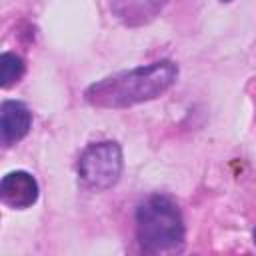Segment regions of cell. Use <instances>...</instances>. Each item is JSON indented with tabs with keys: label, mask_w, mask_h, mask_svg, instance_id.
Wrapping results in <instances>:
<instances>
[{
	"label": "cell",
	"mask_w": 256,
	"mask_h": 256,
	"mask_svg": "<svg viewBox=\"0 0 256 256\" xmlns=\"http://www.w3.org/2000/svg\"><path fill=\"white\" fill-rule=\"evenodd\" d=\"M254 244H256V228H254Z\"/></svg>",
	"instance_id": "obj_8"
},
{
	"label": "cell",
	"mask_w": 256,
	"mask_h": 256,
	"mask_svg": "<svg viewBox=\"0 0 256 256\" xmlns=\"http://www.w3.org/2000/svg\"><path fill=\"white\" fill-rule=\"evenodd\" d=\"M222 2H230V0H222Z\"/></svg>",
	"instance_id": "obj_9"
},
{
	"label": "cell",
	"mask_w": 256,
	"mask_h": 256,
	"mask_svg": "<svg viewBox=\"0 0 256 256\" xmlns=\"http://www.w3.org/2000/svg\"><path fill=\"white\" fill-rule=\"evenodd\" d=\"M168 0H112L114 16L126 26H142L156 18Z\"/></svg>",
	"instance_id": "obj_6"
},
{
	"label": "cell",
	"mask_w": 256,
	"mask_h": 256,
	"mask_svg": "<svg viewBox=\"0 0 256 256\" xmlns=\"http://www.w3.org/2000/svg\"><path fill=\"white\" fill-rule=\"evenodd\" d=\"M32 126V112L24 102L6 100L0 110V140L4 146H12L22 140Z\"/></svg>",
	"instance_id": "obj_5"
},
{
	"label": "cell",
	"mask_w": 256,
	"mask_h": 256,
	"mask_svg": "<svg viewBox=\"0 0 256 256\" xmlns=\"http://www.w3.org/2000/svg\"><path fill=\"white\" fill-rule=\"evenodd\" d=\"M0 198L10 208H30L38 200V182L24 170L8 172L0 182Z\"/></svg>",
	"instance_id": "obj_4"
},
{
	"label": "cell",
	"mask_w": 256,
	"mask_h": 256,
	"mask_svg": "<svg viewBox=\"0 0 256 256\" xmlns=\"http://www.w3.org/2000/svg\"><path fill=\"white\" fill-rule=\"evenodd\" d=\"M122 174V150L116 142L104 140L84 148L78 160V176L90 190H106Z\"/></svg>",
	"instance_id": "obj_3"
},
{
	"label": "cell",
	"mask_w": 256,
	"mask_h": 256,
	"mask_svg": "<svg viewBox=\"0 0 256 256\" xmlns=\"http://www.w3.org/2000/svg\"><path fill=\"white\" fill-rule=\"evenodd\" d=\"M176 76L178 66L172 60H160L94 82L86 88L84 98L98 108H128L158 98L174 84Z\"/></svg>",
	"instance_id": "obj_1"
},
{
	"label": "cell",
	"mask_w": 256,
	"mask_h": 256,
	"mask_svg": "<svg viewBox=\"0 0 256 256\" xmlns=\"http://www.w3.org/2000/svg\"><path fill=\"white\" fill-rule=\"evenodd\" d=\"M136 236L144 252L166 254L184 246V220L178 204L164 194H152L136 208Z\"/></svg>",
	"instance_id": "obj_2"
},
{
	"label": "cell",
	"mask_w": 256,
	"mask_h": 256,
	"mask_svg": "<svg viewBox=\"0 0 256 256\" xmlns=\"http://www.w3.org/2000/svg\"><path fill=\"white\" fill-rule=\"evenodd\" d=\"M24 74V60L12 52H4L0 56V84L2 88H10Z\"/></svg>",
	"instance_id": "obj_7"
}]
</instances>
